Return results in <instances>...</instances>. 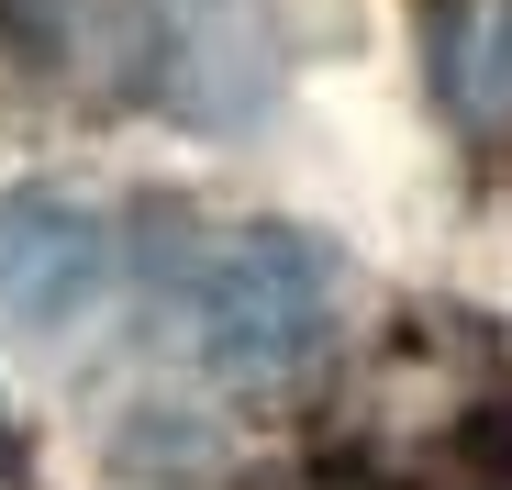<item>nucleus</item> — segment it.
Instances as JSON below:
<instances>
[{"mask_svg": "<svg viewBox=\"0 0 512 490\" xmlns=\"http://www.w3.org/2000/svg\"><path fill=\"white\" fill-rule=\"evenodd\" d=\"M346 490H512V346L479 312H401L334 401Z\"/></svg>", "mask_w": 512, "mask_h": 490, "instance_id": "nucleus-1", "label": "nucleus"}, {"mask_svg": "<svg viewBox=\"0 0 512 490\" xmlns=\"http://www.w3.org/2000/svg\"><path fill=\"white\" fill-rule=\"evenodd\" d=\"M323 323H334V257L312 234H279V223L234 234L223 257H201V279H190V346L234 390L301 379L323 357Z\"/></svg>", "mask_w": 512, "mask_h": 490, "instance_id": "nucleus-2", "label": "nucleus"}, {"mask_svg": "<svg viewBox=\"0 0 512 490\" xmlns=\"http://www.w3.org/2000/svg\"><path fill=\"white\" fill-rule=\"evenodd\" d=\"M156 0H0V101L123 112L156 90Z\"/></svg>", "mask_w": 512, "mask_h": 490, "instance_id": "nucleus-3", "label": "nucleus"}, {"mask_svg": "<svg viewBox=\"0 0 512 490\" xmlns=\"http://www.w3.org/2000/svg\"><path fill=\"white\" fill-rule=\"evenodd\" d=\"M112 268V234L56 201V190H23V201H0V312H23V323H67L78 301L101 290Z\"/></svg>", "mask_w": 512, "mask_h": 490, "instance_id": "nucleus-4", "label": "nucleus"}, {"mask_svg": "<svg viewBox=\"0 0 512 490\" xmlns=\"http://www.w3.org/2000/svg\"><path fill=\"white\" fill-rule=\"evenodd\" d=\"M423 56L435 101L468 145H512V0H423Z\"/></svg>", "mask_w": 512, "mask_h": 490, "instance_id": "nucleus-5", "label": "nucleus"}, {"mask_svg": "<svg viewBox=\"0 0 512 490\" xmlns=\"http://www.w3.org/2000/svg\"><path fill=\"white\" fill-rule=\"evenodd\" d=\"M0 490H34V468H23V435H12V413H0Z\"/></svg>", "mask_w": 512, "mask_h": 490, "instance_id": "nucleus-6", "label": "nucleus"}]
</instances>
